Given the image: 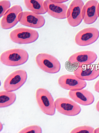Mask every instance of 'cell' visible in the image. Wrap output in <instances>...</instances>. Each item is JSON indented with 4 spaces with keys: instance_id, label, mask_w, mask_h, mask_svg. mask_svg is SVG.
Masks as SVG:
<instances>
[{
    "instance_id": "obj_16",
    "label": "cell",
    "mask_w": 99,
    "mask_h": 133,
    "mask_svg": "<svg viewBox=\"0 0 99 133\" xmlns=\"http://www.w3.org/2000/svg\"><path fill=\"white\" fill-rule=\"evenodd\" d=\"M70 98L75 102L83 105L92 104L94 102V95L90 91L86 89L76 91H70L68 93Z\"/></svg>"
},
{
    "instance_id": "obj_17",
    "label": "cell",
    "mask_w": 99,
    "mask_h": 133,
    "mask_svg": "<svg viewBox=\"0 0 99 133\" xmlns=\"http://www.w3.org/2000/svg\"><path fill=\"white\" fill-rule=\"evenodd\" d=\"M25 6L32 12L38 14H44L46 13L43 6L44 1H24Z\"/></svg>"
},
{
    "instance_id": "obj_8",
    "label": "cell",
    "mask_w": 99,
    "mask_h": 133,
    "mask_svg": "<svg viewBox=\"0 0 99 133\" xmlns=\"http://www.w3.org/2000/svg\"><path fill=\"white\" fill-rule=\"evenodd\" d=\"M97 56L91 51H83L73 54L69 57L68 62L71 66L75 68L91 64L97 60Z\"/></svg>"
},
{
    "instance_id": "obj_12",
    "label": "cell",
    "mask_w": 99,
    "mask_h": 133,
    "mask_svg": "<svg viewBox=\"0 0 99 133\" xmlns=\"http://www.w3.org/2000/svg\"><path fill=\"white\" fill-rule=\"evenodd\" d=\"M22 11V7L19 5L13 6L4 14L1 20L2 28L5 29H10L15 26L19 22L18 17Z\"/></svg>"
},
{
    "instance_id": "obj_6",
    "label": "cell",
    "mask_w": 99,
    "mask_h": 133,
    "mask_svg": "<svg viewBox=\"0 0 99 133\" xmlns=\"http://www.w3.org/2000/svg\"><path fill=\"white\" fill-rule=\"evenodd\" d=\"M55 108L58 112L66 116H73L79 114L80 106L72 100L65 97H59L54 102Z\"/></svg>"
},
{
    "instance_id": "obj_23",
    "label": "cell",
    "mask_w": 99,
    "mask_h": 133,
    "mask_svg": "<svg viewBox=\"0 0 99 133\" xmlns=\"http://www.w3.org/2000/svg\"><path fill=\"white\" fill-rule=\"evenodd\" d=\"M68 1H51L52 2L58 3H62L63 2H66Z\"/></svg>"
},
{
    "instance_id": "obj_18",
    "label": "cell",
    "mask_w": 99,
    "mask_h": 133,
    "mask_svg": "<svg viewBox=\"0 0 99 133\" xmlns=\"http://www.w3.org/2000/svg\"><path fill=\"white\" fill-rule=\"evenodd\" d=\"M16 99V94L14 92L7 91L0 92V107L5 108L12 105Z\"/></svg>"
},
{
    "instance_id": "obj_1",
    "label": "cell",
    "mask_w": 99,
    "mask_h": 133,
    "mask_svg": "<svg viewBox=\"0 0 99 133\" xmlns=\"http://www.w3.org/2000/svg\"><path fill=\"white\" fill-rule=\"evenodd\" d=\"M29 55L25 50L20 48L12 49L3 52L1 61L7 66H15L24 64L28 59Z\"/></svg>"
},
{
    "instance_id": "obj_3",
    "label": "cell",
    "mask_w": 99,
    "mask_h": 133,
    "mask_svg": "<svg viewBox=\"0 0 99 133\" xmlns=\"http://www.w3.org/2000/svg\"><path fill=\"white\" fill-rule=\"evenodd\" d=\"M9 35L10 39L13 42L20 44L34 43L39 37L38 32L36 30L23 28L14 29L10 32Z\"/></svg>"
},
{
    "instance_id": "obj_19",
    "label": "cell",
    "mask_w": 99,
    "mask_h": 133,
    "mask_svg": "<svg viewBox=\"0 0 99 133\" xmlns=\"http://www.w3.org/2000/svg\"><path fill=\"white\" fill-rule=\"evenodd\" d=\"M94 129L88 126H82L77 127L72 129L71 133H94Z\"/></svg>"
},
{
    "instance_id": "obj_20",
    "label": "cell",
    "mask_w": 99,
    "mask_h": 133,
    "mask_svg": "<svg viewBox=\"0 0 99 133\" xmlns=\"http://www.w3.org/2000/svg\"><path fill=\"white\" fill-rule=\"evenodd\" d=\"M19 133H42V130L40 127L33 125L26 127L23 129Z\"/></svg>"
},
{
    "instance_id": "obj_10",
    "label": "cell",
    "mask_w": 99,
    "mask_h": 133,
    "mask_svg": "<svg viewBox=\"0 0 99 133\" xmlns=\"http://www.w3.org/2000/svg\"><path fill=\"white\" fill-rule=\"evenodd\" d=\"M99 37V31L95 28H85L81 30L76 35L75 42L78 45L86 46L94 43Z\"/></svg>"
},
{
    "instance_id": "obj_24",
    "label": "cell",
    "mask_w": 99,
    "mask_h": 133,
    "mask_svg": "<svg viewBox=\"0 0 99 133\" xmlns=\"http://www.w3.org/2000/svg\"><path fill=\"white\" fill-rule=\"evenodd\" d=\"M96 108L97 111L99 112V100L96 104Z\"/></svg>"
},
{
    "instance_id": "obj_25",
    "label": "cell",
    "mask_w": 99,
    "mask_h": 133,
    "mask_svg": "<svg viewBox=\"0 0 99 133\" xmlns=\"http://www.w3.org/2000/svg\"><path fill=\"white\" fill-rule=\"evenodd\" d=\"M94 133H99V128L94 129Z\"/></svg>"
},
{
    "instance_id": "obj_22",
    "label": "cell",
    "mask_w": 99,
    "mask_h": 133,
    "mask_svg": "<svg viewBox=\"0 0 99 133\" xmlns=\"http://www.w3.org/2000/svg\"><path fill=\"white\" fill-rule=\"evenodd\" d=\"M94 89L96 91L99 93V79L96 82L94 85Z\"/></svg>"
},
{
    "instance_id": "obj_2",
    "label": "cell",
    "mask_w": 99,
    "mask_h": 133,
    "mask_svg": "<svg viewBox=\"0 0 99 133\" xmlns=\"http://www.w3.org/2000/svg\"><path fill=\"white\" fill-rule=\"evenodd\" d=\"M36 97L37 104L43 113L50 116L54 115L56 108L54 99L48 91L39 88L36 91Z\"/></svg>"
},
{
    "instance_id": "obj_13",
    "label": "cell",
    "mask_w": 99,
    "mask_h": 133,
    "mask_svg": "<svg viewBox=\"0 0 99 133\" xmlns=\"http://www.w3.org/2000/svg\"><path fill=\"white\" fill-rule=\"evenodd\" d=\"M43 6L46 12L52 17L60 19L67 18L68 8L65 4L46 0L44 2Z\"/></svg>"
},
{
    "instance_id": "obj_15",
    "label": "cell",
    "mask_w": 99,
    "mask_h": 133,
    "mask_svg": "<svg viewBox=\"0 0 99 133\" xmlns=\"http://www.w3.org/2000/svg\"><path fill=\"white\" fill-rule=\"evenodd\" d=\"M98 3L97 1L91 0L87 1L84 5L82 11V17L84 22L86 24H92L97 19Z\"/></svg>"
},
{
    "instance_id": "obj_21",
    "label": "cell",
    "mask_w": 99,
    "mask_h": 133,
    "mask_svg": "<svg viewBox=\"0 0 99 133\" xmlns=\"http://www.w3.org/2000/svg\"><path fill=\"white\" fill-rule=\"evenodd\" d=\"M11 5L10 2L8 1H0V17L1 18L10 8Z\"/></svg>"
},
{
    "instance_id": "obj_14",
    "label": "cell",
    "mask_w": 99,
    "mask_h": 133,
    "mask_svg": "<svg viewBox=\"0 0 99 133\" xmlns=\"http://www.w3.org/2000/svg\"><path fill=\"white\" fill-rule=\"evenodd\" d=\"M73 73L78 78L84 81H92L99 76V70L97 65H88L76 68Z\"/></svg>"
},
{
    "instance_id": "obj_7",
    "label": "cell",
    "mask_w": 99,
    "mask_h": 133,
    "mask_svg": "<svg viewBox=\"0 0 99 133\" xmlns=\"http://www.w3.org/2000/svg\"><path fill=\"white\" fill-rule=\"evenodd\" d=\"M84 4L81 0H74L70 4L67 13L69 24L72 27L79 25L83 20L82 11Z\"/></svg>"
},
{
    "instance_id": "obj_27",
    "label": "cell",
    "mask_w": 99,
    "mask_h": 133,
    "mask_svg": "<svg viewBox=\"0 0 99 133\" xmlns=\"http://www.w3.org/2000/svg\"><path fill=\"white\" fill-rule=\"evenodd\" d=\"M97 67L98 68V69L99 70V62H98V64L97 65Z\"/></svg>"
},
{
    "instance_id": "obj_9",
    "label": "cell",
    "mask_w": 99,
    "mask_h": 133,
    "mask_svg": "<svg viewBox=\"0 0 99 133\" xmlns=\"http://www.w3.org/2000/svg\"><path fill=\"white\" fill-rule=\"evenodd\" d=\"M18 19L19 22L22 25L35 28H42L45 22L43 16L31 11L22 12L19 14Z\"/></svg>"
},
{
    "instance_id": "obj_4",
    "label": "cell",
    "mask_w": 99,
    "mask_h": 133,
    "mask_svg": "<svg viewBox=\"0 0 99 133\" xmlns=\"http://www.w3.org/2000/svg\"><path fill=\"white\" fill-rule=\"evenodd\" d=\"M36 61L40 69L49 73H57L61 69V64L59 60L54 56L46 53L38 54Z\"/></svg>"
},
{
    "instance_id": "obj_26",
    "label": "cell",
    "mask_w": 99,
    "mask_h": 133,
    "mask_svg": "<svg viewBox=\"0 0 99 133\" xmlns=\"http://www.w3.org/2000/svg\"><path fill=\"white\" fill-rule=\"evenodd\" d=\"M97 12H98V18L99 19V2L98 3V5Z\"/></svg>"
},
{
    "instance_id": "obj_11",
    "label": "cell",
    "mask_w": 99,
    "mask_h": 133,
    "mask_svg": "<svg viewBox=\"0 0 99 133\" xmlns=\"http://www.w3.org/2000/svg\"><path fill=\"white\" fill-rule=\"evenodd\" d=\"M60 86L66 90L76 91L83 89L87 85L85 81L78 78L75 75L66 74L61 76L58 79Z\"/></svg>"
},
{
    "instance_id": "obj_5",
    "label": "cell",
    "mask_w": 99,
    "mask_h": 133,
    "mask_svg": "<svg viewBox=\"0 0 99 133\" xmlns=\"http://www.w3.org/2000/svg\"><path fill=\"white\" fill-rule=\"evenodd\" d=\"M27 78V73L25 70L20 69L14 71L5 79L4 88L9 92L15 91L24 84Z\"/></svg>"
}]
</instances>
